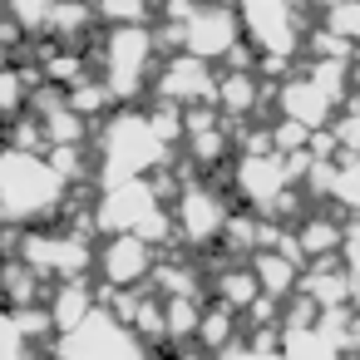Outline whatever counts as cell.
Here are the masks:
<instances>
[{
	"mask_svg": "<svg viewBox=\"0 0 360 360\" xmlns=\"http://www.w3.org/2000/svg\"><path fill=\"white\" fill-rule=\"evenodd\" d=\"M252 271H257V286L266 301H286L291 291H301V266L291 252H257Z\"/></svg>",
	"mask_w": 360,
	"mask_h": 360,
	"instance_id": "5bb4252c",
	"label": "cell"
},
{
	"mask_svg": "<svg viewBox=\"0 0 360 360\" xmlns=\"http://www.w3.org/2000/svg\"><path fill=\"white\" fill-rule=\"evenodd\" d=\"M217 114L237 129V124H247L262 104H266V84H262V75L257 70H222L217 75Z\"/></svg>",
	"mask_w": 360,
	"mask_h": 360,
	"instance_id": "8fae6325",
	"label": "cell"
},
{
	"mask_svg": "<svg viewBox=\"0 0 360 360\" xmlns=\"http://www.w3.org/2000/svg\"><path fill=\"white\" fill-rule=\"evenodd\" d=\"M158 247H148L143 237H104L99 242V271L94 286L104 291H143L158 271Z\"/></svg>",
	"mask_w": 360,
	"mask_h": 360,
	"instance_id": "52a82bcc",
	"label": "cell"
},
{
	"mask_svg": "<svg viewBox=\"0 0 360 360\" xmlns=\"http://www.w3.org/2000/svg\"><path fill=\"white\" fill-rule=\"evenodd\" d=\"M237 45H242V15L227 6H198L183 25V55H193L202 65L232 60Z\"/></svg>",
	"mask_w": 360,
	"mask_h": 360,
	"instance_id": "ba28073f",
	"label": "cell"
},
{
	"mask_svg": "<svg viewBox=\"0 0 360 360\" xmlns=\"http://www.w3.org/2000/svg\"><path fill=\"white\" fill-rule=\"evenodd\" d=\"M207 291H212V301L217 306H227V311H237V316H247L257 301H262V286H257V271H252V262H227V266H217L212 271V281H207Z\"/></svg>",
	"mask_w": 360,
	"mask_h": 360,
	"instance_id": "4fadbf2b",
	"label": "cell"
},
{
	"mask_svg": "<svg viewBox=\"0 0 360 360\" xmlns=\"http://www.w3.org/2000/svg\"><path fill=\"white\" fill-rule=\"evenodd\" d=\"M50 321H55V335H70L79 330L94 311H99V286L94 281H75V286H55L50 301H45Z\"/></svg>",
	"mask_w": 360,
	"mask_h": 360,
	"instance_id": "7c38bea8",
	"label": "cell"
},
{
	"mask_svg": "<svg viewBox=\"0 0 360 360\" xmlns=\"http://www.w3.org/2000/svg\"><path fill=\"white\" fill-rule=\"evenodd\" d=\"M237 15H242V40L257 50V60H291L301 50V15L281 0H257Z\"/></svg>",
	"mask_w": 360,
	"mask_h": 360,
	"instance_id": "8992f818",
	"label": "cell"
},
{
	"mask_svg": "<svg viewBox=\"0 0 360 360\" xmlns=\"http://www.w3.org/2000/svg\"><path fill=\"white\" fill-rule=\"evenodd\" d=\"M173 222H178V247L202 257L212 247H222L227 222H232V202L222 193L217 178H188L183 193L173 198Z\"/></svg>",
	"mask_w": 360,
	"mask_h": 360,
	"instance_id": "5b68a950",
	"label": "cell"
},
{
	"mask_svg": "<svg viewBox=\"0 0 360 360\" xmlns=\"http://www.w3.org/2000/svg\"><path fill=\"white\" fill-rule=\"evenodd\" d=\"M94 158H99V193L119 188V183L153 178L168 163H178L173 148L153 134L148 109H114L94 134Z\"/></svg>",
	"mask_w": 360,
	"mask_h": 360,
	"instance_id": "7a4b0ae2",
	"label": "cell"
},
{
	"mask_svg": "<svg viewBox=\"0 0 360 360\" xmlns=\"http://www.w3.org/2000/svg\"><path fill=\"white\" fill-rule=\"evenodd\" d=\"M217 99V70L193 60V55H173L163 60L158 79H153V104H173V109H202Z\"/></svg>",
	"mask_w": 360,
	"mask_h": 360,
	"instance_id": "9c48e42d",
	"label": "cell"
},
{
	"mask_svg": "<svg viewBox=\"0 0 360 360\" xmlns=\"http://www.w3.org/2000/svg\"><path fill=\"white\" fill-rule=\"evenodd\" d=\"M158 35L153 25H129V30H104L94 40V70L119 99V109H139L143 94H153V79L163 70L158 60Z\"/></svg>",
	"mask_w": 360,
	"mask_h": 360,
	"instance_id": "3957f363",
	"label": "cell"
},
{
	"mask_svg": "<svg viewBox=\"0 0 360 360\" xmlns=\"http://www.w3.org/2000/svg\"><path fill=\"white\" fill-rule=\"evenodd\" d=\"M75 188L50 168L45 153L0 148V232H35L65 217Z\"/></svg>",
	"mask_w": 360,
	"mask_h": 360,
	"instance_id": "6da1fadb",
	"label": "cell"
},
{
	"mask_svg": "<svg viewBox=\"0 0 360 360\" xmlns=\"http://www.w3.org/2000/svg\"><path fill=\"white\" fill-rule=\"evenodd\" d=\"M0 262H6V252H0Z\"/></svg>",
	"mask_w": 360,
	"mask_h": 360,
	"instance_id": "ac0fdd59",
	"label": "cell"
},
{
	"mask_svg": "<svg viewBox=\"0 0 360 360\" xmlns=\"http://www.w3.org/2000/svg\"><path fill=\"white\" fill-rule=\"evenodd\" d=\"M15 257L25 266H35L50 286H75V281H94L99 271V242L89 232H75V227H35V232H20V247Z\"/></svg>",
	"mask_w": 360,
	"mask_h": 360,
	"instance_id": "277c9868",
	"label": "cell"
},
{
	"mask_svg": "<svg viewBox=\"0 0 360 360\" xmlns=\"http://www.w3.org/2000/svg\"><path fill=\"white\" fill-rule=\"evenodd\" d=\"M335 198L360 207V158H355L350 168H340V178H335Z\"/></svg>",
	"mask_w": 360,
	"mask_h": 360,
	"instance_id": "2e32d148",
	"label": "cell"
},
{
	"mask_svg": "<svg viewBox=\"0 0 360 360\" xmlns=\"http://www.w3.org/2000/svg\"><path fill=\"white\" fill-rule=\"evenodd\" d=\"M276 109H281V119L286 124H301L306 134L311 129H321L326 119H330V109H335V99L301 70V75H291V79H281L276 84Z\"/></svg>",
	"mask_w": 360,
	"mask_h": 360,
	"instance_id": "30bf717a",
	"label": "cell"
},
{
	"mask_svg": "<svg viewBox=\"0 0 360 360\" xmlns=\"http://www.w3.org/2000/svg\"><path fill=\"white\" fill-rule=\"evenodd\" d=\"M0 360H50V350H40L11 311H0Z\"/></svg>",
	"mask_w": 360,
	"mask_h": 360,
	"instance_id": "9a60e30c",
	"label": "cell"
},
{
	"mask_svg": "<svg viewBox=\"0 0 360 360\" xmlns=\"http://www.w3.org/2000/svg\"><path fill=\"white\" fill-rule=\"evenodd\" d=\"M11 65H15V55H11V50H6V45H0V75H6V70H11Z\"/></svg>",
	"mask_w": 360,
	"mask_h": 360,
	"instance_id": "e0dca14e",
	"label": "cell"
}]
</instances>
